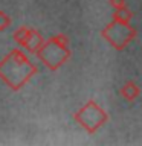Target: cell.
Returning a JSON list of instances; mask_svg holds the SVG:
<instances>
[{"label":"cell","mask_w":142,"mask_h":146,"mask_svg":"<svg viewBox=\"0 0 142 146\" xmlns=\"http://www.w3.org/2000/svg\"><path fill=\"white\" fill-rule=\"evenodd\" d=\"M136 29L130 23H121L112 20L101 31V36L116 50H124L136 38Z\"/></svg>","instance_id":"277c9868"},{"label":"cell","mask_w":142,"mask_h":146,"mask_svg":"<svg viewBox=\"0 0 142 146\" xmlns=\"http://www.w3.org/2000/svg\"><path fill=\"white\" fill-rule=\"evenodd\" d=\"M35 55L49 70H58L67 62L72 55L69 47V38L64 34L52 35L41 43V46L35 50Z\"/></svg>","instance_id":"7a4b0ae2"},{"label":"cell","mask_w":142,"mask_h":146,"mask_svg":"<svg viewBox=\"0 0 142 146\" xmlns=\"http://www.w3.org/2000/svg\"><path fill=\"white\" fill-rule=\"evenodd\" d=\"M11 23H12L11 17H9L5 11H0V32H5L6 29H9Z\"/></svg>","instance_id":"ba28073f"},{"label":"cell","mask_w":142,"mask_h":146,"mask_svg":"<svg viewBox=\"0 0 142 146\" xmlns=\"http://www.w3.org/2000/svg\"><path fill=\"white\" fill-rule=\"evenodd\" d=\"M38 68L20 49H12L0 59V79L11 90L18 91L37 75Z\"/></svg>","instance_id":"6da1fadb"},{"label":"cell","mask_w":142,"mask_h":146,"mask_svg":"<svg viewBox=\"0 0 142 146\" xmlns=\"http://www.w3.org/2000/svg\"><path fill=\"white\" fill-rule=\"evenodd\" d=\"M131 18H133V12L127 6H122V8H119V9H115L112 20L121 21V23H130Z\"/></svg>","instance_id":"52a82bcc"},{"label":"cell","mask_w":142,"mask_h":146,"mask_svg":"<svg viewBox=\"0 0 142 146\" xmlns=\"http://www.w3.org/2000/svg\"><path fill=\"white\" fill-rule=\"evenodd\" d=\"M119 94H121L122 99L127 100V102H135V100L139 99V96H141V87L137 85V82H135V81H125L122 84V87L119 88Z\"/></svg>","instance_id":"8992f818"},{"label":"cell","mask_w":142,"mask_h":146,"mask_svg":"<svg viewBox=\"0 0 142 146\" xmlns=\"http://www.w3.org/2000/svg\"><path fill=\"white\" fill-rule=\"evenodd\" d=\"M73 119L80 126H82L89 134H93L99 129L104 123H107L109 116L93 99L87 100L86 105L73 113Z\"/></svg>","instance_id":"3957f363"},{"label":"cell","mask_w":142,"mask_h":146,"mask_svg":"<svg viewBox=\"0 0 142 146\" xmlns=\"http://www.w3.org/2000/svg\"><path fill=\"white\" fill-rule=\"evenodd\" d=\"M12 40L20 47H25L26 50H29L31 53H35V50L44 41L43 35L40 34V31H37L35 27H29V26H20L12 34Z\"/></svg>","instance_id":"5b68a950"},{"label":"cell","mask_w":142,"mask_h":146,"mask_svg":"<svg viewBox=\"0 0 142 146\" xmlns=\"http://www.w3.org/2000/svg\"><path fill=\"white\" fill-rule=\"evenodd\" d=\"M109 3H110V6H112L113 9H119L122 6H127L125 0H109Z\"/></svg>","instance_id":"9c48e42d"}]
</instances>
